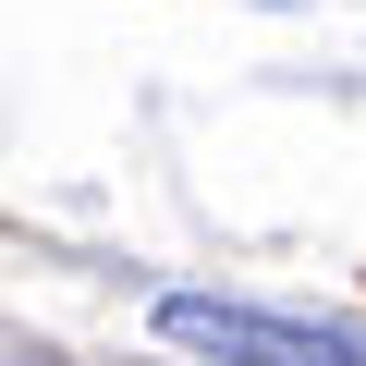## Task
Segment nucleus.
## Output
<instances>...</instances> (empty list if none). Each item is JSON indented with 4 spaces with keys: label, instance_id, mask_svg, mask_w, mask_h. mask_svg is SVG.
<instances>
[{
    "label": "nucleus",
    "instance_id": "1",
    "mask_svg": "<svg viewBox=\"0 0 366 366\" xmlns=\"http://www.w3.org/2000/svg\"><path fill=\"white\" fill-rule=\"evenodd\" d=\"M159 342L196 354V366H354L330 330H293V317H257V305H208V293H171Z\"/></svg>",
    "mask_w": 366,
    "mask_h": 366
}]
</instances>
